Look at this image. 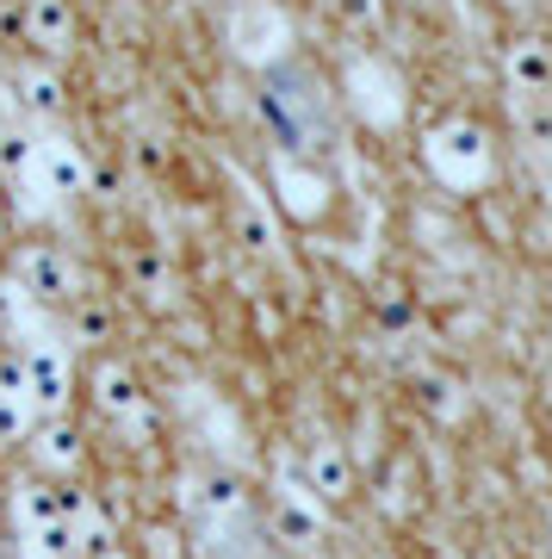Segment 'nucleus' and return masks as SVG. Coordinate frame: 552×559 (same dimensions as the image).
I'll use <instances>...</instances> for the list:
<instances>
[{
  "label": "nucleus",
  "instance_id": "obj_1",
  "mask_svg": "<svg viewBox=\"0 0 552 559\" xmlns=\"http://www.w3.org/2000/svg\"><path fill=\"white\" fill-rule=\"evenodd\" d=\"M422 162H429V175L441 180V187H454V193H484V187L496 180V143H491V131H484L478 119L429 124Z\"/></svg>",
  "mask_w": 552,
  "mask_h": 559
},
{
  "label": "nucleus",
  "instance_id": "obj_2",
  "mask_svg": "<svg viewBox=\"0 0 552 559\" xmlns=\"http://www.w3.org/2000/svg\"><path fill=\"white\" fill-rule=\"evenodd\" d=\"M7 355L20 367V399H25V411H32V423L62 417L69 399H75V367H69V355H62L50 336H32V342H20V348H7Z\"/></svg>",
  "mask_w": 552,
  "mask_h": 559
},
{
  "label": "nucleus",
  "instance_id": "obj_3",
  "mask_svg": "<svg viewBox=\"0 0 552 559\" xmlns=\"http://www.w3.org/2000/svg\"><path fill=\"white\" fill-rule=\"evenodd\" d=\"M7 280L25 293L32 311H69V299L81 293L75 261L62 255L57 242H25L20 255H13V274H7Z\"/></svg>",
  "mask_w": 552,
  "mask_h": 559
},
{
  "label": "nucleus",
  "instance_id": "obj_4",
  "mask_svg": "<svg viewBox=\"0 0 552 559\" xmlns=\"http://www.w3.org/2000/svg\"><path fill=\"white\" fill-rule=\"evenodd\" d=\"M87 392H94V417L106 429H119V436H143L149 429V392L137 385V373L124 360H99Z\"/></svg>",
  "mask_w": 552,
  "mask_h": 559
},
{
  "label": "nucleus",
  "instance_id": "obj_5",
  "mask_svg": "<svg viewBox=\"0 0 552 559\" xmlns=\"http://www.w3.org/2000/svg\"><path fill=\"white\" fill-rule=\"evenodd\" d=\"M348 106H355L360 119L373 124V131H392L397 119H404V75H397L392 62L379 57H355L348 62Z\"/></svg>",
  "mask_w": 552,
  "mask_h": 559
},
{
  "label": "nucleus",
  "instance_id": "obj_6",
  "mask_svg": "<svg viewBox=\"0 0 552 559\" xmlns=\"http://www.w3.org/2000/svg\"><path fill=\"white\" fill-rule=\"evenodd\" d=\"M230 44H237V57L249 69H274L292 50V20L279 13L274 0H249V7H237V20H230Z\"/></svg>",
  "mask_w": 552,
  "mask_h": 559
},
{
  "label": "nucleus",
  "instance_id": "obj_7",
  "mask_svg": "<svg viewBox=\"0 0 552 559\" xmlns=\"http://www.w3.org/2000/svg\"><path fill=\"white\" fill-rule=\"evenodd\" d=\"M25 187L44 200H81L87 193V156L69 138L44 131V138H32V180Z\"/></svg>",
  "mask_w": 552,
  "mask_h": 559
},
{
  "label": "nucleus",
  "instance_id": "obj_8",
  "mask_svg": "<svg viewBox=\"0 0 552 559\" xmlns=\"http://www.w3.org/2000/svg\"><path fill=\"white\" fill-rule=\"evenodd\" d=\"M274 535L286 547H316L323 540V503L304 491V479H298L292 466L279 473V491H274Z\"/></svg>",
  "mask_w": 552,
  "mask_h": 559
},
{
  "label": "nucleus",
  "instance_id": "obj_9",
  "mask_svg": "<svg viewBox=\"0 0 552 559\" xmlns=\"http://www.w3.org/2000/svg\"><path fill=\"white\" fill-rule=\"evenodd\" d=\"M187 510H193L205 528H230V522L249 510V491H242L237 473L212 466V473H193V479H187Z\"/></svg>",
  "mask_w": 552,
  "mask_h": 559
},
{
  "label": "nucleus",
  "instance_id": "obj_10",
  "mask_svg": "<svg viewBox=\"0 0 552 559\" xmlns=\"http://www.w3.org/2000/svg\"><path fill=\"white\" fill-rule=\"evenodd\" d=\"M81 429L69 417H44V423H32V460H38V473L44 479H69L81 466Z\"/></svg>",
  "mask_w": 552,
  "mask_h": 559
},
{
  "label": "nucleus",
  "instance_id": "obj_11",
  "mask_svg": "<svg viewBox=\"0 0 552 559\" xmlns=\"http://www.w3.org/2000/svg\"><path fill=\"white\" fill-rule=\"evenodd\" d=\"M298 479H304V491H311V498L329 510V503L348 498V485H355V466H348V454H341L336 441H316L311 454H304V466H298Z\"/></svg>",
  "mask_w": 552,
  "mask_h": 559
},
{
  "label": "nucleus",
  "instance_id": "obj_12",
  "mask_svg": "<svg viewBox=\"0 0 552 559\" xmlns=\"http://www.w3.org/2000/svg\"><path fill=\"white\" fill-rule=\"evenodd\" d=\"M274 187H279V205H286L292 218H323V212H329V180L316 175V168H304V162H292V156H279Z\"/></svg>",
  "mask_w": 552,
  "mask_h": 559
},
{
  "label": "nucleus",
  "instance_id": "obj_13",
  "mask_svg": "<svg viewBox=\"0 0 552 559\" xmlns=\"http://www.w3.org/2000/svg\"><path fill=\"white\" fill-rule=\"evenodd\" d=\"M503 81H509V94H552V44L515 38L503 50Z\"/></svg>",
  "mask_w": 552,
  "mask_h": 559
},
{
  "label": "nucleus",
  "instance_id": "obj_14",
  "mask_svg": "<svg viewBox=\"0 0 552 559\" xmlns=\"http://www.w3.org/2000/svg\"><path fill=\"white\" fill-rule=\"evenodd\" d=\"M509 124L533 162H552V94H509Z\"/></svg>",
  "mask_w": 552,
  "mask_h": 559
},
{
  "label": "nucleus",
  "instance_id": "obj_15",
  "mask_svg": "<svg viewBox=\"0 0 552 559\" xmlns=\"http://www.w3.org/2000/svg\"><path fill=\"white\" fill-rule=\"evenodd\" d=\"M25 38L62 50V44L75 38V13H69V0H25Z\"/></svg>",
  "mask_w": 552,
  "mask_h": 559
},
{
  "label": "nucleus",
  "instance_id": "obj_16",
  "mask_svg": "<svg viewBox=\"0 0 552 559\" xmlns=\"http://www.w3.org/2000/svg\"><path fill=\"white\" fill-rule=\"evenodd\" d=\"M0 175L7 180H32V138H25V131H7V138H0Z\"/></svg>",
  "mask_w": 552,
  "mask_h": 559
},
{
  "label": "nucleus",
  "instance_id": "obj_17",
  "mask_svg": "<svg viewBox=\"0 0 552 559\" xmlns=\"http://www.w3.org/2000/svg\"><path fill=\"white\" fill-rule=\"evenodd\" d=\"M20 87H25V106H32L38 119H50V112L62 106V81H57V75H44V69H32Z\"/></svg>",
  "mask_w": 552,
  "mask_h": 559
},
{
  "label": "nucleus",
  "instance_id": "obj_18",
  "mask_svg": "<svg viewBox=\"0 0 552 559\" xmlns=\"http://www.w3.org/2000/svg\"><path fill=\"white\" fill-rule=\"evenodd\" d=\"M69 311H75L81 342H99V336H106V305H94L87 293H75V299H69Z\"/></svg>",
  "mask_w": 552,
  "mask_h": 559
},
{
  "label": "nucleus",
  "instance_id": "obj_19",
  "mask_svg": "<svg viewBox=\"0 0 552 559\" xmlns=\"http://www.w3.org/2000/svg\"><path fill=\"white\" fill-rule=\"evenodd\" d=\"M336 7H341V20H355V25L379 20V0H336Z\"/></svg>",
  "mask_w": 552,
  "mask_h": 559
},
{
  "label": "nucleus",
  "instance_id": "obj_20",
  "mask_svg": "<svg viewBox=\"0 0 552 559\" xmlns=\"http://www.w3.org/2000/svg\"><path fill=\"white\" fill-rule=\"evenodd\" d=\"M20 559H57V554H32V547H20Z\"/></svg>",
  "mask_w": 552,
  "mask_h": 559
},
{
  "label": "nucleus",
  "instance_id": "obj_21",
  "mask_svg": "<svg viewBox=\"0 0 552 559\" xmlns=\"http://www.w3.org/2000/svg\"><path fill=\"white\" fill-rule=\"evenodd\" d=\"M0 224H7V200H0Z\"/></svg>",
  "mask_w": 552,
  "mask_h": 559
}]
</instances>
